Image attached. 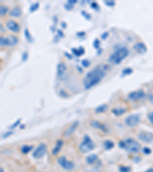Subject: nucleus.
<instances>
[{"mask_svg":"<svg viewBox=\"0 0 153 172\" xmlns=\"http://www.w3.org/2000/svg\"><path fill=\"white\" fill-rule=\"evenodd\" d=\"M105 73L102 68H97L91 71H90L87 74L86 77H85L84 81H83V84L86 89H90V88L93 87V86H96L98 84L102 79L104 77Z\"/></svg>","mask_w":153,"mask_h":172,"instance_id":"1","label":"nucleus"},{"mask_svg":"<svg viewBox=\"0 0 153 172\" xmlns=\"http://www.w3.org/2000/svg\"><path fill=\"white\" fill-rule=\"evenodd\" d=\"M129 55V50L126 47H120L115 51L110 57V62L113 64H120Z\"/></svg>","mask_w":153,"mask_h":172,"instance_id":"2","label":"nucleus"},{"mask_svg":"<svg viewBox=\"0 0 153 172\" xmlns=\"http://www.w3.org/2000/svg\"><path fill=\"white\" fill-rule=\"evenodd\" d=\"M119 145L130 153H137L141 148L140 144L133 139H127L125 141H121Z\"/></svg>","mask_w":153,"mask_h":172,"instance_id":"3","label":"nucleus"},{"mask_svg":"<svg viewBox=\"0 0 153 172\" xmlns=\"http://www.w3.org/2000/svg\"><path fill=\"white\" fill-rule=\"evenodd\" d=\"M18 43H19V39L16 36L9 35L7 37L6 36L0 37V47H13V46H16Z\"/></svg>","mask_w":153,"mask_h":172,"instance_id":"4","label":"nucleus"},{"mask_svg":"<svg viewBox=\"0 0 153 172\" xmlns=\"http://www.w3.org/2000/svg\"><path fill=\"white\" fill-rule=\"evenodd\" d=\"M94 143H93V141L90 139V138L88 136H85L83 142L80 143L79 148H80L81 152H83V153H87V152H89L93 150V149L94 148Z\"/></svg>","mask_w":153,"mask_h":172,"instance_id":"5","label":"nucleus"},{"mask_svg":"<svg viewBox=\"0 0 153 172\" xmlns=\"http://www.w3.org/2000/svg\"><path fill=\"white\" fill-rule=\"evenodd\" d=\"M125 122L129 127H134L139 125L140 122V116L137 114H133L128 116L125 120Z\"/></svg>","mask_w":153,"mask_h":172,"instance_id":"6","label":"nucleus"},{"mask_svg":"<svg viewBox=\"0 0 153 172\" xmlns=\"http://www.w3.org/2000/svg\"><path fill=\"white\" fill-rule=\"evenodd\" d=\"M59 165L64 168V169L67 170V171H71V170L74 169V165L72 161H70L65 158V157L61 156L58 158V161H57Z\"/></svg>","mask_w":153,"mask_h":172,"instance_id":"7","label":"nucleus"},{"mask_svg":"<svg viewBox=\"0 0 153 172\" xmlns=\"http://www.w3.org/2000/svg\"><path fill=\"white\" fill-rule=\"evenodd\" d=\"M46 152H47V146L44 144H41L34 150V153H33V156L35 158H42L45 155Z\"/></svg>","mask_w":153,"mask_h":172,"instance_id":"8","label":"nucleus"},{"mask_svg":"<svg viewBox=\"0 0 153 172\" xmlns=\"http://www.w3.org/2000/svg\"><path fill=\"white\" fill-rule=\"evenodd\" d=\"M146 94H145V92L143 90H137L132 92L129 94L128 97L130 100L133 101H139L142 99L143 98H145Z\"/></svg>","mask_w":153,"mask_h":172,"instance_id":"9","label":"nucleus"},{"mask_svg":"<svg viewBox=\"0 0 153 172\" xmlns=\"http://www.w3.org/2000/svg\"><path fill=\"white\" fill-rule=\"evenodd\" d=\"M139 139L143 142L150 143L153 141V134L149 132H142L139 134Z\"/></svg>","mask_w":153,"mask_h":172,"instance_id":"10","label":"nucleus"},{"mask_svg":"<svg viewBox=\"0 0 153 172\" xmlns=\"http://www.w3.org/2000/svg\"><path fill=\"white\" fill-rule=\"evenodd\" d=\"M6 27H7V29L11 31L12 32H16V33H18L20 31V26H19V24L13 20L8 21L6 22Z\"/></svg>","mask_w":153,"mask_h":172,"instance_id":"11","label":"nucleus"},{"mask_svg":"<svg viewBox=\"0 0 153 172\" xmlns=\"http://www.w3.org/2000/svg\"><path fill=\"white\" fill-rule=\"evenodd\" d=\"M66 65L65 64L61 63L59 64L58 66H57V77H58L60 79H63L66 75Z\"/></svg>","mask_w":153,"mask_h":172,"instance_id":"12","label":"nucleus"},{"mask_svg":"<svg viewBox=\"0 0 153 172\" xmlns=\"http://www.w3.org/2000/svg\"><path fill=\"white\" fill-rule=\"evenodd\" d=\"M21 15H22V10L19 7H15L11 11H9V15L11 16V17L18 18Z\"/></svg>","mask_w":153,"mask_h":172,"instance_id":"13","label":"nucleus"},{"mask_svg":"<svg viewBox=\"0 0 153 172\" xmlns=\"http://www.w3.org/2000/svg\"><path fill=\"white\" fill-rule=\"evenodd\" d=\"M134 48L136 49V51H138L140 54L145 53V52L146 51V50H147L146 45L143 43H136L134 46Z\"/></svg>","mask_w":153,"mask_h":172,"instance_id":"14","label":"nucleus"},{"mask_svg":"<svg viewBox=\"0 0 153 172\" xmlns=\"http://www.w3.org/2000/svg\"><path fill=\"white\" fill-rule=\"evenodd\" d=\"M78 124H77V122H75V123L72 124L71 126H70V127L68 128L67 129H66V131L65 132V134L66 136H69V135H71L72 133H73L75 131V129L77 128V126Z\"/></svg>","mask_w":153,"mask_h":172,"instance_id":"15","label":"nucleus"},{"mask_svg":"<svg viewBox=\"0 0 153 172\" xmlns=\"http://www.w3.org/2000/svg\"><path fill=\"white\" fill-rule=\"evenodd\" d=\"M62 145H63V142H62L61 140H59L57 142V144H56L55 147L54 148L53 151H52V152H53V155H56L57 153H58L59 152H60L61 148Z\"/></svg>","mask_w":153,"mask_h":172,"instance_id":"16","label":"nucleus"},{"mask_svg":"<svg viewBox=\"0 0 153 172\" xmlns=\"http://www.w3.org/2000/svg\"><path fill=\"white\" fill-rule=\"evenodd\" d=\"M97 160L98 158L96 155H90L87 158V161H88V163L90 164V165H93V164H94Z\"/></svg>","mask_w":153,"mask_h":172,"instance_id":"17","label":"nucleus"},{"mask_svg":"<svg viewBox=\"0 0 153 172\" xmlns=\"http://www.w3.org/2000/svg\"><path fill=\"white\" fill-rule=\"evenodd\" d=\"M9 11V8L4 5H0V17L2 16H5L8 13Z\"/></svg>","mask_w":153,"mask_h":172,"instance_id":"18","label":"nucleus"},{"mask_svg":"<svg viewBox=\"0 0 153 172\" xmlns=\"http://www.w3.org/2000/svg\"><path fill=\"white\" fill-rule=\"evenodd\" d=\"M32 149V146H30V145H24L21 148V152H22L23 154H27L30 152L31 150Z\"/></svg>","mask_w":153,"mask_h":172,"instance_id":"19","label":"nucleus"},{"mask_svg":"<svg viewBox=\"0 0 153 172\" xmlns=\"http://www.w3.org/2000/svg\"><path fill=\"white\" fill-rule=\"evenodd\" d=\"M104 146L106 149H111L112 148H113V146H114V144H113V142H112V141H106L104 143Z\"/></svg>","mask_w":153,"mask_h":172,"instance_id":"20","label":"nucleus"},{"mask_svg":"<svg viewBox=\"0 0 153 172\" xmlns=\"http://www.w3.org/2000/svg\"><path fill=\"white\" fill-rule=\"evenodd\" d=\"M125 112H126V109H116L113 110V113L116 114V116H120V115L124 113Z\"/></svg>","mask_w":153,"mask_h":172,"instance_id":"21","label":"nucleus"},{"mask_svg":"<svg viewBox=\"0 0 153 172\" xmlns=\"http://www.w3.org/2000/svg\"><path fill=\"white\" fill-rule=\"evenodd\" d=\"M107 109V106L106 105H103L101 106H99L97 109H96V112H103L106 111V109Z\"/></svg>","mask_w":153,"mask_h":172,"instance_id":"22","label":"nucleus"},{"mask_svg":"<svg viewBox=\"0 0 153 172\" xmlns=\"http://www.w3.org/2000/svg\"><path fill=\"white\" fill-rule=\"evenodd\" d=\"M119 171L120 172H130L131 168L126 166H122L119 168Z\"/></svg>","mask_w":153,"mask_h":172,"instance_id":"23","label":"nucleus"},{"mask_svg":"<svg viewBox=\"0 0 153 172\" xmlns=\"http://www.w3.org/2000/svg\"><path fill=\"white\" fill-rule=\"evenodd\" d=\"M142 151H143V153L146 154V155H149V154H151V152H152L151 149L148 148V147H145Z\"/></svg>","mask_w":153,"mask_h":172,"instance_id":"24","label":"nucleus"},{"mask_svg":"<svg viewBox=\"0 0 153 172\" xmlns=\"http://www.w3.org/2000/svg\"><path fill=\"white\" fill-rule=\"evenodd\" d=\"M149 120L150 121L151 123L153 124V112H151L149 114Z\"/></svg>","mask_w":153,"mask_h":172,"instance_id":"25","label":"nucleus"},{"mask_svg":"<svg viewBox=\"0 0 153 172\" xmlns=\"http://www.w3.org/2000/svg\"><path fill=\"white\" fill-rule=\"evenodd\" d=\"M132 72H133V70H131V69H129V68H128V69H126V70H125L124 71H123V73H126V75H128V74H129V73H131Z\"/></svg>","mask_w":153,"mask_h":172,"instance_id":"26","label":"nucleus"},{"mask_svg":"<svg viewBox=\"0 0 153 172\" xmlns=\"http://www.w3.org/2000/svg\"><path fill=\"white\" fill-rule=\"evenodd\" d=\"M19 122H20V120H18V121H17V122H15V124H14V125H13V126H11V129H12V128H14V127H15V126H18V124H19Z\"/></svg>","mask_w":153,"mask_h":172,"instance_id":"27","label":"nucleus"},{"mask_svg":"<svg viewBox=\"0 0 153 172\" xmlns=\"http://www.w3.org/2000/svg\"><path fill=\"white\" fill-rule=\"evenodd\" d=\"M11 134H12V132H8L7 134H6V136H4L5 138H6L7 136H9V135H11Z\"/></svg>","mask_w":153,"mask_h":172,"instance_id":"28","label":"nucleus"},{"mask_svg":"<svg viewBox=\"0 0 153 172\" xmlns=\"http://www.w3.org/2000/svg\"><path fill=\"white\" fill-rule=\"evenodd\" d=\"M146 172H153V168H150V169L147 170Z\"/></svg>","mask_w":153,"mask_h":172,"instance_id":"29","label":"nucleus"},{"mask_svg":"<svg viewBox=\"0 0 153 172\" xmlns=\"http://www.w3.org/2000/svg\"><path fill=\"white\" fill-rule=\"evenodd\" d=\"M2 29H3V26H2V24L1 23H0V31L2 30Z\"/></svg>","mask_w":153,"mask_h":172,"instance_id":"30","label":"nucleus"},{"mask_svg":"<svg viewBox=\"0 0 153 172\" xmlns=\"http://www.w3.org/2000/svg\"><path fill=\"white\" fill-rule=\"evenodd\" d=\"M0 172H4V170H3L2 168H0Z\"/></svg>","mask_w":153,"mask_h":172,"instance_id":"31","label":"nucleus"}]
</instances>
